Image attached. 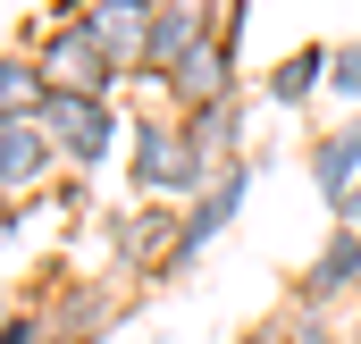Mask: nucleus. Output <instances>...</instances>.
<instances>
[{"instance_id":"f257e3e1","label":"nucleus","mask_w":361,"mask_h":344,"mask_svg":"<svg viewBox=\"0 0 361 344\" xmlns=\"http://www.w3.org/2000/svg\"><path fill=\"white\" fill-rule=\"evenodd\" d=\"M126 185H135L143 202H177V210L210 185V160L193 152L185 118H169V109L135 118V135H126Z\"/></svg>"},{"instance_id":"f03ea898","label":"nucleus","mask_w":361,"mask_h":344,"mask_svg":"<svg viewBox=\"0 0 361 344\" xmlns=\"http://www.w3.org/2000/svg\"><path fill=\"white\" fill-rule=\"evenodd\" d=\"M25 51L42 59V76L51 92H92V101H118V68H109V51L92 42V25H68V17H34L25 25Z\"/></svg>"},{"instance_id":"7ed1b4c3","label":"nucleus","mask_w":361,"mask_h":344,"mask_svg":"<svg viewBox=\"0 0 361 344\" xmlns=\"http://www.w3.org/2000/svg\"><path fill=\"white\" fill-rule=\"evenodd\" d=\"M42 135H51V152H59V168H109V152H118V135H135V118H118V101H92V92H51V109H42Z\"/></svg>"},{"instance_id":"20e7f679","label":"nucleus","mask_w":361,"mask_h":344,"mask_svg":"<svg viewBox=\"0 0 361 344\" xmlns=\"http://www.w3.org/2000/svg\"><path fill=\"white\" fill-rule=\"evenodd\" d=\"M219 101H244V76H235V42H227V34H210V42L185 59L177 76L160 85V109H169V118H202V109H219Z\"/></svg>"},{"instance_id":"39448f33","label":"nucleus","mask_w":361,"mask_h":344,"mask_svg":"<svg viewBox=\"0 0 361 344\" xmlns=\"http://www.w3.org/2000/svg\"><path fill=\"white\" fill-rule=\"evenodd\" d=\"M244 202H252V160L219 168L210 185H202V193H193V202H185V227H177V269H169V277H185V269L202 260V244H210V235H227Z\"/></svg>"},{"instance_id":"423d86ee","label":"nucleus","mask_w":361,"mask_h":344,"mask_svg":"<svg viewBox=\"0 0 361 344\" xmlns=\"http://www.w3.org/2000/svg\"><path fill=\"white\" fill-rule=\"evenodd\" d=\"M294 302H319V311H361V235L353 227H328V244L294 269V285H286Z\"/></svg>"},{"instance_id":"0eeeda50","label":"nucleus","mask_w":361,"mask_h":344,"mask_svg":"<svg viewBox=\"0 0 361 344\" xmlns=\"http://www.w3.org/2000/svg\"><path fill=\"white\" fill-rule=\"evenodd\" d=\"M210 34H219V8H193V0H169V8L152 17V76H143V85H169V76L185 68V59H193V51L210 42Z\"/></svg>"},{"instance_id":"6e6552de","label":"nucleus","mask_w":361,"mask_h":344,"mask_svg":"<svg viewBox=\"0 0 361 344\" xmlns=\"http://www.w3.org/2000/svg\"><path fill=\"white\" fill-rule=\"evenodd\" d=\"M177 227H185L177 202H143V210L118 227V269H152V277H169V269H177Z\"/></svg>"},{"instance_id":"1a4fd4ad","label":"nucleus","mask_w":361,"mask_h":344,"mask_svg":"<svg viewBox=\"0 0 361 344\" xmlns=\"http://www.w3.org/2000/svg\"><path fill=\"white\" fill-rule=\"evenodd\" d=\"M152 17H160V8H92L76 25H92V42L109 51V68H118L126 85H143V76H152Z\"/></svg>"},{"instance_id":"9d476101","label":"nucleus","mask_w":361,"mask_h":344,"mask_svg":"<svg viewBox=\"0 0 361 344\" xmlns=\"http://www.w3.org/2000/svg\"><path fill=\"white\" fill-rule=\"evenodd\" d=\"M311 185H319V202H328V210L361 185V118H336V126H319V135H311Z\"/></svg>"},{"instance_id":"9b49d317","label":"nucleus","mask_w":361,"mask_h":344,"mask_svg":"<svg viewBox=\"0 0 361 344\" xmlns=\"http://www.w3.org/2000/svg\"><path fill=\"white\" fill-rule=\"evenodd\" d=\"M42 109H51V76H42V59L17 42V51H0V126H42Z\"/></svg>"},{"instance_id":"f8f14e48","label":"nucleus","mask_w":361,"mask_h":344,"mask_svg":"<svg viewBox=\"0 0 361 344\" xmlns=\"http://www.w3.org/2000/svg\"><path fill=\"white\" fill-rule=\"evenodd\" d=\"M328 68H336V42H302V51H286L269 76H261V92H269L277 109H302V101L328 92Z\"/></svg>"},{"instance_id":"ddd939ff","label":"nucleus","mask_w":361,"mask_h":344,"mask_svg":"<svg viewBox=\"0 0 361 344\" xmlns=\"http://www.w3.org/2000/svg\"><path fill=\"white\" fill-rule=\"evenodd\" d=\"M51 168H59V152H51V135H42V126H0V202L34 193Z\"/></svg>"},{"instance_id":"4468645a","label":"nucleus","mask_w":361,"mask_h":344,"mask_svg":"<svg viewBox=\"0 0 361 344\" xmlns=\"http://www.w3.org/2000/svg\"><path fill=\"white\" fill-rule=\"evenodd\" d=\"M185 135H193V152L210 160V176H219V168H235V160H244V101H219V109L185 118Z\"/></svg>"},{"instance_id":"2eb2a0df","label":"nucleus","mask_w":361,"mask_h":344,"mask_svg":"<svg viewBox=\"0 0 361 344\" xmlns=\"http://www.w3.org/2000/svg\"><path fill=\"white\" fill-rule=\"evenodd\" d=\"M269 319H277V336H286V344H353L345 328H336V311H319V302H294V294L277 302Z\"/></svg>"},{"instance_id":"dca6fc26","label":"nucleus","mask_w":361,"mask_h":344,"mask_svg":"<svg viewBox=\"0 0 361 344\" xmlns=\"http://www.w3.org/2000/svg\"><path fill=\"white\" fill-rule=\"evenodd\" d=\"M328 92L345 101V118H361V42H336V68H328Z\"/></svg>"},{"instance_id":"f3484780","label":"nucleus","mask_w":361,"mask_h":344,"mask_svg":"<svg viewBox=\"0 0 361 344\" xmlns=\"http://www.w3.org/2000/svg\"><path fill=\"white\" fill-rule=\"evenodd\" d=\"M0 344H51V311H42V302L0 311Z\"/></svg>"},{"instance_id":"a211bd4d","label":"nucleus","mask_w":361,"mask_h":344,"mask_svg":"<svg viewBox=\"0 0 361 344\" xmlns=\"http://www.w3.org/2000/svg\"><path fill=\"white\" fill-rule=\"evenodd\" d=\"M92 8H169V0H51V17H68V25L92 17Z\"/></svg>"},{"instance_id":"6ab92c4d","label":"nucleus","mask_w":361,"mask_h":344,"mask_svg":"<svg viewBox=\"0 0 361 344\" xmlns=\"http://www.w3.org/2000/svg\"><path fill=\"white\" fill-rule=\"evenodd\" d=\"M336 227H353V235H361V185L345 193V202H336Z\"/></svg>"},{"instance_id":"aec40b11","label":"nucleus","mask_w":361,"mask_h":344,"mask_svg":"<svg viewBox=\"0 0 361 344\" xmlns=\"http://www.w3.org/2000/svg\"><path fill=\"white\" fill-rule=\"evenodd\" d=\"M235 344H286V336H277V319H261V328H244Z\"/></svg>"},{"instance_id":"412c9836","label":"nucleus","mask_w":361,"mask_h":344,"mask_svg":"<svg viewBox=\"0 0 361 344\" xmlns=\"http://www.w3.org/2000/svg\"><path fill=\"white\" fill-rule=\"evenodd\" d=\"M345 336H353V344H361V311H353V328H345Z\"/></svg>"},{"instance_id":"4be33fe9","label":"nucleus","mask_w":361,"mask_h":344,"mask_svg":"<svg viewBox=\"0 0 361 344\" xmlns=\"http://www.w3.org/2000/svg\"><path fill=\"white\" fill-rule=\"evenodd\" d=\"M193 8H227V0H193Z\"/></svg>"},{"instance_id":"5701e85b","label":"nucleus","mask_w":361,"mask_h":344,"mask_svg":"<svg viewBox=\"0 0 361 344\" xmlns=\"http://www.w3.org/2000/svg\"><path fill=\"white\" fill-rule=\"evenodd\" d=\"M0 311H17V302H8V285H0Z\"/></svg>"}]
</instances>
